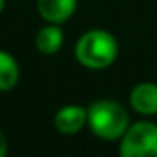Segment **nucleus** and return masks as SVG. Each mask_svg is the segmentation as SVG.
Instances as JSON below:
<instances>
[{
  "label": "nucleus",
  "mask_w": 157,
  "mask_h": 157,
  "mask_svg": "<svg viewBox=\"0 0 157 157\" xmlns=\"http://www.w3.org/2000/svg\"><path fill=\"white\" fill-rule=\"evenodd\" d=\"M99 139L117 141L124 135L130 126L128 112L115 101H95L88 108V122H86Z\"/></svg>",
  "instance_id": "obj_2"
},
{
  "label": "nucleus",
  "mask_w": 157,
  "mask_h": 157,
  "mask_svg": "<svg viewBox=\"0 0 157 157\" xmlns=\"http://www.w3.org/2000/svg\"><path fill=\"white\" fill-rule=\"evenodd\" d=\"M6 154H7V141H6L4 133L0 132V157H6Z\"/></svg>",
  "instance_id": "obj_9"
},
{
  "label": "nucleus",
  "mask_w": 157,
  "mask_h": 157,
  "mask_svg": "<svg viewBox=\"0 0 157 157\" xmlns=\"http://www.w3.org/2000/svg\"><path fill=\"white\" fill-rule=\"evenodd\" d=\"M121 157H157V124L139 121L121 137Z\"/></svg>",
  "instance_id": "obj_3"
},
{
  "label": "nucleus",
  "mask_w": 157,
  "mask_h": 157,
  "mask_svg": "<svg viewBox=\"0 0 157 157\" xmlns=\"http://www.w3.org/2000/svg\"><path fill=\"white\" fill-rule=\"evenodd\" d=\"M40 17L49 24L66 22L77 9V0H37Z\"/></svg>",
  "instance_id": "obj_5"
},
{
  "label": "nucleus",
  "mask_w": 157,
  "mask_h": 157,
  "mask_svg": "<svg viewBox=\"0 0 157 157\" xmlns=\"http://www.w3.org/2000/svg\"><path fill=\"white\" fill-rule=\"evenodd\" d=\"M130 104L137 113L157 115V84L154 82L137 84L130 93Z\"/></svg>",
  "instance_id": "obj_6"
},
{
  "label": "nucleus",
  "mask_w": 157,
  "mask_h": 157,
  "mask_svg": "<svg viewBox=\"0 0 157 157\" xmlns=\"http://www.w3.org/2000/svg\"><path fill=\"white\" fill-rule=\"evenodd\" d=\"M119 53V44L110 31L91 29L86 31L75 46L77 60L90 70H104L113 64Z\"/></svg>",
  "instance_id": "obj_1"
},
{
  "label": "nucleus",
  "mask_w": 157,
  "mask_h": 157,
  "mask_svg": "<svg viewBox=\"0 0 157 157\" xmlns=\"http://www.w3.org/2000/svg\"><path fill=\"white\" fill-rule=\"evenodd\" d=\"M88 122V110L78 104L62 106L55 113V128L64 135H73L80 132Z\"/></svg>",
  "instance_id": "obj_4"
},
{
  "label": "nucleus",
  "mask_w": 157,
  "mask_h": 157,
  "mask_svg": "<svg viewBox=\"0 0 157 157\" xmlns=\"http://www.w3.org/2000/svg\"><path fill=\"white\" fill-rule=\"evenodd\" d=\"M4 6H6V0H0V11L4 9Z\"/></svg>",
  "instance_id": "obj_10"
},
{
  "label": "nucleus",
  "mask_w": 157,
  "mask_h": 157,
  "mask_svg": "<svg viewBox=\"0 0 157 157\" xmlns=\"http://www.w3.org/2000/svg\"><path fill=\"white\" fill-rule=\"evenodd\" d=\"M64 44V35L62 29L59 28V24H49L40 28L37 37H35V46L40 53L44 55H55Z\"/></svg>",
  "instance_id": "obj_7"
},
{
  "label": "nucleus",
  "mask_w": 157,
  "mask_h": 157,
  "mask_svg": "<svg viewBox=\"0 0 157 157\" xmlns=\"http://www.w3.org/2000/svg\"><path fill=\"white\" fill-rule=\"evenodd\" d=\"M20 77V70L17 59L0 49V91H7L17 86Z\"/></svg>",
  "instance_id": "obj_8"
}]
</instances>
